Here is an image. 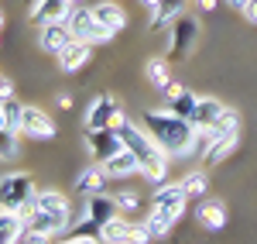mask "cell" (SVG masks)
<instances>
[{
    "instance_id": "cell-1",
    "label": "cell",
    "mask_w": 257,
    "mask_h": 244,
    "mask_svg": "<svg viewBox=\"0 0 257 244\" xmlns=\"http://www.w3.org/2000/svg\"><path fill=\"white\" fill-rule=\"evenodd\" d=\"M144 127H148V134H151L172 158H185V155L196 151V141H199L196 124L189 121V117L172 114L168 107H165V110H148V114H144Z\"/></svg>"
},
{
    "instance_id": "cell-2",
    "label": "cell",
    "mask_w": 257,
    "mask_h": 244,
    "mask_svg": "<svg viewBox=\"0 0 257 244\" xmlns=\"http://www.w3.org/2000/svg\"><path fill=\"white\" fill-rule=\"evenodd\" d=\"M185 203H189V196H185L182 183H168L155 193V206H151V213H148V224L155 230V237H165V234L182 220Z\"/></svg>"
},
{
    "instance_id": "cell-3",
    "label": "cell",
    "mask_w": 257,
    "mask_h": 244,
    "mask_svg": "<svg viewBox=\"0 0 257 244\" xmlns=\"http://www.w3.org/2000/svg\"><path fill=\"white\" fill-rule=\"evenodd\" d=\"M69 31H72V38L76 41H86V45H103V41L113 38V31L110 28H103L93 14V7H72V14H69Z\"/></svg>"
},
{
    "instance_id": "cell-4",
    "label": "cell",
    "mask_w": 257,
    "mask_h": 244,
    "mask_svg": "<svg viewBox=\"0 0 257 244\" xmlns=\"http://www.w3.org/2000/svg\"><path fill=\"white\" fill-rule=\"evenodd\" d=\"M38 200V189L31 183V176L24 172H11L0 179V210H21V206L35 203Z\"/></svg>"
},
{
    "instance_id": "cell-5",
    "label": "cell",
    "mask_w": 257,
    "mask_h": 244,
    "mask_svg": "<svg viewBox=\"0 0 257 244\" xmlns=\"http://www.w3.org/2000/svg\"><path fill=\"white\" fill-rule=\"evenodd\" d=\"M199 31H202V24H199V18H192V14H182L178 21H172V24H168V38H172L168 59H185V55L196 48Z\"/></svg>"
},
{
    "instance_id": "cell-6",
    "label": "cell",
    "mask_w": 257,
    "mask_h": 244,
    "mask_svg": "<svg viewBox=\"0 0 257 244\" xmlns=\"http://www.w3.org/2000/svg\"><path fill=\"white\" fill-rule=\"evenodd\" d=\"M21 134L31 141H48L59 134V124L52 121L41 107H24V121H21Z\"/></svg>"
},
{
    "instance_id": "cell-7",
    "label": "cell",
    "mask_w": 257,
    "mask_h": 244,
    "mask_svg": "<svg viewBox=\"0 0 257 244\" xmlns=\"http://www.w3.org/2000/svg\"><path fill=\"white\" fill-rule=\"evenodd\" d=\"M86 148H89V155L103 165L110 155H117L120 148H127V144H123V138H120V131L106 127V131H86Z\"/></svg>"
},
{
    "instance_id": "cell-8",
    "label": "cell",
    "mask_w": 257,
    "mask_h": 244,
    "mask_svg": "<svg viewBox=\"0 0 257 244\" xmlns=\"http://www.w3.org/2000/svg\"><path fill=\"white\" fill-rule=\"evenodd\" d=\"M117 110H120V103L113 100V97L99 93L96 100L89 103L86 117H82V124H86V131H106V127H113V117H117Z\"/></svg>"
},
{
    "instance_id": "cell-9",
    "label": "cell",
    "mask_w": 257,
    "mask_h": 244,
    "mask_svg": "<svg viewBox=\"0 0 257 244\" xmlns=\"http://www.w3.org/2000/svg\"><path fill=\"white\" fill-rule=\"evenodd\" d=\"M38 45H41V52H48V55H59L62 48H69V45H72V31H69V24H65V21L41 24Z\"/></svg>"
},
{
    "instance_id": "cell-10",
    "label": "cell",
    "mask_w": 257,
    "mask_h": 244,
    "mask_svg": "<svg viewBox=\"0 0 257 244\" xmlns=\"http://www.w3.org/2000/svg\"><path fill=\"white\" fill-rule=\"evenodd\" d=\"M86 203H82V210H79V220H93V224H106L113 213H117L120 206H117V200L113 196H106V193H96V196H82Z\"/></svg>"
},
{
    "instance_id": "cell-11",
    "label": "cell",
    "mask_w": 257,
    "mask_h": 244,
    "mask_svg": "<svg viewBox=\"0 0 257 244\" xmlns=\"http://www.w3.org/2000/svg\"><path fill=\"white\" fill-rule=\"evenodd\" d=\"M38 206L45 210V213H52V217H55L59 234L72 227V206H69V200H65L62 193H55V189H45V193H38Z\"/></svg>"
},
{
    "instance_id": "cell-12",
    "label": "cell",
    "mask_w": 257,
    "mask_h": 244,
    "mask_svg": "<svg viewBox=\"0 0 257 244\" xmlns=\"http://www.w3.org/2000/svg\"><path fill=\"white\" fill-rule=\"evenodd\" d=\"M72 0H35L31 4V21L35 24H52V21H69L72 14Z\"/></svg>"
},
{
    "instance_id": "cell-13",
    "label": "cell",
    "mask_w": 257,
    "mask_h": 244,
    "mask_svg": "<svg viewBox=\"0 0 257 244\" xmlns=\"http://www.w3.org/2000/svg\"><path fill=\"white\" fill-rule=\"evenodd\" d=\"M103 169H106L110 179H127V176H138L141 172V158L131 148H120L117 155H110V158L103 162Z\"/></svg>"
},
{
    "instance_id": "cell-14",
    "label": "cell",
    "mask_w": 257,
    "mask_h": 244,
    "mask_svg": "<svg viewBox=\"0 0 257 244\" xmlns=\"http://www.w3.org/2000/svg\"><path fill=\"white\" fill-rule=\"evenodd\" d=\"M55 59H59V69H62V72H79L82 65L93 59V45L72 38V45H69V48H62Z\"/></svg>"
},
{
    "instance_id": "cell-15",
    "label": "cell",
    "mask_w": 257,
    "mask_h": 244,
    "mask_svg": "<svg viewBox=\"0 0 257 244\" xmlns=\"http://www.w3.org/2000/svg\"><path fill=\"white\" fill-rule=\"evenodd\" d=\"M106 169L103 165H89V169H82L79 179H76V196H96V193H103L106 189Z\"/></svg>"
},
{
    "instance_id": "cell-16",
    "label": "cell",
    "mask_w": 257,
    "mask_h": 244,
    "mask_svg": "<svg viewBox=\"0 0 257 244\" xmlns=\"http://www.w3.org/2000/svg\"><path fill=\"white\" fill-rule=\"evenodd\" d=\"M237 131H240V114L233 110V107H226V110L216 117V124L206 127L202 134H206L209 141H223V138H237Z\"/></svg>"
},
{
    "instance_id": "cell-17",
    "label": "cell",
    "mask_w": 257,
    "mask_h": 244,
    "mask_svg": "<svg viewBox=\"0 0 257 244\" xmlns=\"http://www.w3.org/2000/svg\"><path fill=\"white\" fill-rule=\"evenodd\" d=\"M226 107L216 100V97H199V103H196V110H192V117L189 121L196 124V131H206V127H213L216 124V117L223 114Z\"/></svg>"
},
{
    "instance_id": "cell-18",
    "label": "cell",
    "mask_w": 257,
    "mask_h": 244,
    "mask_svg": "<svg viewBox=\"0 0 257 244\" xmlns=\"http://www.w3.org/2000/svg\"><path fill=\"white\" fill-rule=\"evenodd\" d=\"M196 220L206 230H223L226 227V206L219 203V200H202L196 206Z\"/></svg>"
},
{
    "instance_id": "cell-19",
    "label": "cell",
    "mask_w": 257,
    "mask_h": 244,
    "mask_svg": "<svg viewBox=\"0 0 257 244\" xmlns=\"http://www.w3.org/2000/svg\"><path fill=\"white\" fill-rule=\"evenodd\" d=\"M93 14H96V21L103 28H110L113 35L127 28V11H123L120 4H93Z\"/></svg>"
},
{
    "instance_id": "cell-20",
    "label": "cell",
    "mask_w": 257,
    "mask_h": 244,
    "mask_svg": "<svg viewBox=\"0 0 257 244\" xmlns=\"http://www.w3.org/2000/svg\"><path fill=\"white\" fill-rule=\"evenodd\" d=\"M24 220L18 210H0V244H18L24 237Z\"/></svg>"
},
{
    "instance_id": "cell-21",
    "label": "cell",
    "mask_w": 257,
    "mask_h": 244,
    "mask_svg": "<svg viewBox=\"0 0 257 244\" xmlns=\"http://www.w3.org/2000/svg\"><path fill=\"white\" fill-rule=\"evenodd\" d=\"M185 4L189 0H158V7L151 14V28H168L172 21H178L185 14Z\"/></svg>"
},
{
    "instance_id": "cell-22",
    "label": "cell",
    "mask_w": 257,
    "mask_h": 244,
    "mask_svg": "<svg viewBox=\"0 0 257 244\" xmlns=\"http://www.w3.org/2000/svg\"><path fill=\"white\" fill-rule=\"evenodd\" d=\"M99 237H103V244H120L131 237V224L120 217V213H113L106 224H99Z\"/></svg>"
},
{
    "instance_id": "cell-23",
    "label": "cell",
    "mask_w": 257,
    "mask_h": 244,
    "mask_svg": "<svg viewBox=\"0 0 257 244\" xmlns=\"http://www.w3.org/2000/svg\"><path fill=\"white\" fill-rule=\"evenodd\" d=\"M237 151V138H223V141H213L206 148V155H202V162L206 165H219L223 158H230Z\"/></svg>"
},
{
    "instance_id": "cell-24",
    "label": "cell",
    "mask_w": 257,
    "mask_h": 244,
    "mask_svg": "<svg viewBox=\"0 0 257 244\" xmlns=\"http://www.w3.org/2000/svg\"><path fill=\"white\" fill-rule=\"evenodd\" d=\"M24 224H28V230H41V234H59V224H55V217H52V213H45L41 206H35V210H31V217H28Z\"/></svg>"
},
{
    "instance_id": "cell-25",
    "label": "cell",
    "mask_w": 257,
    "mask_h": 244,
    "mask_svg": "<svg viewBox=\"0 0 257 244\" xmlns=\"http://www.w3.org/2000/svg\"><path fill=\"white\" fill-rule=\"evenodd\" d=\"M21 155V144H18V131H11L7 124L0 127V158L4 162H14Z\"/></svg>"
},
{
    "instance_id": "cell-26",
    "label": "cell",
    "mask_w": 257,
    "mask_h": 244,
    "mask_svg": "<svg viewBox=\"0 0 257 244\" xmlns=\"http://www.w3.org/2000/svg\"><path fill=\"white\" fill-rule=\"evenodd\" d=\"M182 189H185V196L192 200V196H206V189H209V176L196 169V172H189L185 179H182Z\"/></svg>"
},
{
    "instance_id": "cell-27",
    "label": "cell",
    "mask_w": 257,
    "mask_h": 244,
    "mask_svg": "<svg viewBox=\"0 0 257 244\" xmlns=\"http://www.w3.org/2000/svg\"><path fill=\"white\" fill-rule=\"evenodd\" d=\"M196 103H199V97H196V93L182 90L178 97H172V100H168V110H172V114H178V117H192Z\"/></svg>"
},
{
    "instance_id": "cell-28",
    "label": "cell",
    "mask_w": 257,
    "mask_h": 244,
    "mask_svg": "<svg viewBox=\"0 0 257 244\" xmlns=\"http://www.w3.org/2000/svg\"><path fill=\"white\" fill-rule=\"evenodd\" d=\"M168 62H172V59H148V69H144V72H148V79L155 83L158 90L172 79V76H168Z\"/></svg>"
},
{
    "instance_id": "cell-29",
    "label": "cell",
    "mask_w": 257,
    "mask_h": 244,
    "mask_svg": "<svg viewBox=\"0 0 257 244\" xmlns=\"http://www.w3.org/2000/svg\"><path fill=\"white\" fill-rule=\"evenodd\" d=\"M4 117H7V127L21 134V121H24V103H18L14 97H11V100H4Z\"/></svg>"
},
{
    "instance_id": "cell-30",
    "label": "cell",
    "mask_w": 257,
    "mask_h": 244,
    "mask_svg": "<svg viewBox=\"0 0 257 244\" xmlns=\"http://www.w3.org/2000/svg\"><path fill=\"white\" fill-rule=\"evenodd\" d=\"M113 200H117V206L123 210V213H134L141 206V200H138V193L134 189H123V193H113Z\"/></svg>"
},
{
    "instance_id": "cell-31",
    "label": "cell",
    "mask_w": 257,
    "mask_h": 244,
    "mask_svg": "<svg viewBox=\"0 0 257 244\" xmlns=\"http://www.w3.org/2000/svg\"><path fill=\"white\" fill-rule=\"evenodd\" d=\"M155 237V230H151V224L144 220V224H131V241L134 244H148Z\"/></svg>"
},
{
    "instance_id": "cell-32",
    "label": "cell",
    "mask_w": 257,
    "mask_h": 244,
    "mask_svg": "<svg viewBox=\"0 0 257 244\" xmlns=\"http://www.w3.org/2000/svg\"><path fill=\"white\" fill-rule=\"evenodd\" d=\"M52 237H55V234H41V230H24L21 244H52Z\"/></svg>"
},
{
    "instance_id": "cell-33",
    "label": "cell",
    "mask_w": 257,
    "mask_h": 244,
    "mask_svg": "<svg viewBox=\"0 0 257 244\" xmlns=\"http://www.w3.org/2000/svg\"><path fill=\"white\" fill-rule=\"evenodd\" d=\"M11 97H14V83L7 79V76H0V103L11 100Z\"/></svg>"
},
{
    "instance_id": "cell-34",
    "label": "cell",
    "mask_w": 257,
    "mask_h": 244,
    "mask_svg": "<svg viewBox=\"0 0 257 244\" xmlns=\"http://www.w3.org/2000/svg\"><path fill=\"white\" fill-rule=\"evenodd\" d=\"M182 90H185V86H182V83H175V79H168V83H165V86H161V93H165L168 100H172V97H178Z\"/></svg>"
},
{
    "instance_id": "cell-35",
    "label": "cell",
    "mask_w": 257,
    "mask_h": 244,
    "mask_svg": "<svg viewBox=\"0 0 257 244\" xmlns=\"http://www.w3.org/2000/svg\"><path fill=\"white\" fill-rule=\"evenodd\" d=\"M243 18L250 21V24H257V0H250V4L243 7Z\"/></svg>"
},
{
    "instance_id": "cell-36",
    "label": "cell",
    "mask_w": 257,
    "mask_h": 244,
    "mask_svg": "<svg viewBox=\"0 0 257 244\" xmlns=\"http://www.w3.org/2000/svg\"><path fill=\"white\" fill-rule=\"evenodd\" d=\"M62 244H99L93 234H86V237H69V241H62Z\"/></svg>"
},
{
    "instance_id": "cell-37",
    "label": "cell",
    "mask_w": 257,
    "mask_h": 244,
    "mask_svg": "<svg viewBox=\"0 0 257 244\" xmlns=\"http://www.w3.org/2000/svg\"><path fill=\"white\" fill-rule=\"evenodd\" d=\"M141 7H144L148 14H155V7H158V0H141Z\"/></svg>"
},
{
    "instance_id": "cell-38",
    "label": "cell",
    "mask_w": 257,
    "mask_h": 244,
    "mask_svg": "<svg viewBox=\"0 0 257 244\" xmlns=\"http://www.w3.org/2000/svg\"><path fill=\"white\" fill-rule=\"evenodd\" d=\"M223 4H230V7H237V11H243V7H247L250 0H223Z\"/></svg>"
},
{
    "instance_id": "cell-39",
    "label": "cell",
    "mask_w": 257,
    "mask_h": 244,
    "mask_svg": "<svg viewBox=\"0 0 257 244\" xmlns=\"http://www.w3.org/2000/svg\"><path fill=\"white\" fill-rule=\"evenodd\" d=\"M59 107H62V110H69V107H72V97H65V93H62V97H59Z\"/></svg>"
},
{
    "instance_id": "cell-40",
    "label": "cell",
    "mask_w": 257,
    "mask_h": 244,
    "mask_svg": "<svg viewBox=\"0 0 257 244\" xmlns=\"http://www.w3.org/2000/svg\"><path fill=\"white\" fill-rule=\"evenodd\" d=\"M199 7L202 11H216V0H199Z\"/></svg>"
},
{
    "instance_id": "cell-41",
    "label": "cell",
    "mask_w": 257,
    "mask_h": 244,
    "mask_svg": "<svg viewBox=\"0 0 257 244\" xmlns=\"http://www.w3.org/2000/svg\"><path fill=\"white\" fill-rule=\"evenodd\" d=\"M4 124H7V117H4V103H0V127H4Z\"/></svg>"
},
{
    "instance_id": "cell-42",
    "label": "cell",
    "mask_w": 257,
    "mask_h": 244,
    "mask_svg": "<svg viewBox=\"0 0 257 244\" xmlns=\"http://www.w3.org/2000/svg\"><path fill=\"white\" fill-rule=\"evenodd\" d=\"M0 31H4V14H0Z\"/></svg>"
},
{
    "instance_id": "cell-43",
    "label": "cell",
    "mask_w": 257,
    "mask_h": 244,
    "mask_svg": "<svg viewBox=\"0 0 257 244\" xmlns=\"http://www.w3.org/2000/svg\"><path fill=\"white\" fill-rule=\"evenodd\" d=\"M120 244H134V241H131V237H127V241H120Z\"/></svg>"
},
{
    "instance_id": "cell-44",
    "label": "cell",
    "mask_w": 257,
    "mask_h": 244,
    "mask_svg": "<svg viewBox=\"0 0 257 244\" xmlns=\"http://www.w3.org/2000/svg\"><path fill=\"white\" fill-rule=\"evenodd\" d=\"M72 4H76V7H79V4H82V0H72Z\"/></svg>"
}]
</instances>
